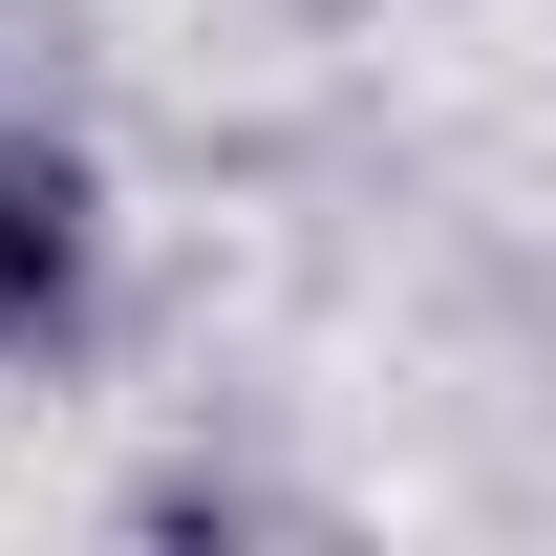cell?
<instances>
[{"mask_svg":"<svg viewBox=\"0 0 556 556\" xmlns=\"http://www.w3.org/2000/svg\"><path fill=\"white\" fill-rule=\"evenodd\" d=\"M86 321V150L0 129V343H65Z\"/></svg>","mask_w":556,"mask_h":556,"instance_id":"cell-1","label":"cell"}]
</instances>
